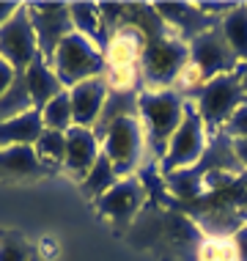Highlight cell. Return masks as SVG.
Masks as SVG:
<instances>
[{
    "mask_svg": "<svg viewBox=\"0 0 247 261\" xmlns=\"http://www.w3.org/2000/svg\"><path fill=\"white\" fill-rule=\"evenodd\" d=\"M187 99L179 94L176 88H165V91H140L138 94V118L146 129V140L148 149L154 154H165V146L171 135L179 129L181 118L187 113Z\"/></svg>",
    "mask_w": 247,
    "mask_h": 261,
    "instance_id": "6da1fadb",
    "label": "cell"
},
{
    "mask_svg": "<svg viewBox=\"0 0 247 261\" xmlns=\"http://www.w3.org/2000/svg\"><path fill=\"white\" fill-rule=\"evenodd\" d=\"M189 63V47L173 33H162L157 39L146 41V50L140 55L138 72L146 83V91H165L173 88L181 69Z\"/></svg>",
    "mask_w": 247,
    "mask_h": 261,
    "instance_id": "7a4b0ae2",
    "label": "cell"
},
{
    "mask_svg": "<svg viewBox=\"0 0 247 261\" xmlns=\"http://www.w3.org/2000/svg\"><path fill=\"white\" fill-rule=\"evenodd\" d=\"M99 140H102V154L110 160L118 179L135 176V171L143 165L148 140L138 116H124L118 121H113L110 126H104L99 132Z\"/></svg>",
    "mask_w": 247,
    "mask_h": 261,
    "instance_id": "3957f363",
    "label": "cell"
},
{
    "mask_svg": "<svg viewBox=\"0 0 247 261\" xmlns=\"http://www.w3.org/2000/svg\"><path fill=\"white\" fill-rule=\"evenodd\" d=\"M49 63H52L55 74H58V80L63 83L66 91L72 86H77V83H83V80L102 77L104 69H107L104 53L74 31L58 44V50L49 58Z\"/></svg>",
    "mask_w": 247,
    "mask_h": 261,
    "instance_id": "277c9868",
    "label": "cell"
},
{
    "mask_svg": "<svg viewBox=\"0 0 247 261\" xmlns=\"http://www.w3.org/2000/svg\"><path fill=\"white\" fill-rule=\"evenodd\" d=\"M247 102L244 86H242V74L231 72V74H220L211 77V80L203 86V91L195 96V102H189L198 110V116L203 118L206 129H223L228 124V118Z\"/></svg>",
    "mask_w": 247,
    "mask_h": 261,
    "instance_id": "5b68a950",
    "label": "cell"
},
{
    "mask_svg": "<svg viewBox=\"0 0 247 261\" xmlns=\"http://www.w3.org/2000/svg\"><path fill=\"white\" fill-rule=\"evenodd\" d=\"M209 151V129L203 118L198 116L193 105H187V113L181 118L179 129L171 135L162 154V171H184V168H198Z\"/></svg>",
    "mask_w": 247,
    "mask_h": 261,
    "instance_id": "8992f818",
    "label": "cell"
},
{
    "mask_svg": "<svg viewBox=\"0 0 247 261\" xmlns=\"http://www.w3.org/2000/svg\"><path fill=\"white\" fill-rule=\"evenodd\" d=\"M36 55H39L36 31H33V25H31V17H28L25 6H19V9L14 11V17L0 25V58L6 63H11V66L22 74L33 63Z\"/></svg>",
    "mask_w": 247,
    "mask_h": 261,
    "instance_id": "52a82bcc",
    "label": "cell"
},
{
    "mask_svg": "<svg viewBox=\"0 0 247 261\" xmlns=\"http://www.w3.org/2000/svg\"><path fill=\"white\" fill-rule=\"evenodd\" d=\"M189 47V61L209 77H220V74H231L239 69V58L234 55V50L228 47V41L220 33V28L211 25L209 31L198 33L195 39L187 41Z\"/></svg>",
    "mask_w": 247,
    "mask_h": 261,
    "instance_id": "ba28073f",
    "label": "cell"
},
{
    "mask_svg": "<svg viewBox=\"0 0 247 261\" xmlns=\"http://www.w3.org/2000/svg\"><path fill=\"white\" fill-rule=\"evenodd\" d=\"M25 11L31 17L33 31H36L39 53L49 61L58 50V44L74 31L72 17H69V3H28Z\"/></svg>",
    "mask_w": 247,
    "mask_h": 261,
    "instance_id": "9c48e42d",
    "label": "cell"
},
{
    "mask_svg": "<svg viewBox=\"0 0 247 261\" xmlns=\"http://www.w3.org/2000/svg\"><path fill=\"white\" fill-rule=\"evenodd\" d=\"M143 198H146L143 185H140L135 176H129V179H118L116 185L94 203H96V212L104 220H110L113 225H126V223H132V217L140 212Z\"/></svg>",
    "mask_w": 247,
    "mask_h": 261,
    "instance_id": "30bf717a",
    "label": "cell"
},
{
    "mask_svg": "<svg viewBox=\"0 0 247 261\" xmlns=\"http://www.w3.org/2000/svg\"><path fill=\"white\" fill-rule=\"evenodd\" d=\"M107 96H110V88L104 83V77H91V80H83L69 88L74 126L96 129L99 118L104 113V105H107Z\"/></svg>",
    "mask_w": 247,
    "mask_h": 261,
    "instance_id": "8fae6325",
    "label": "cell"
},
{
    "mask_svg": "<svg viewBox=\"0 0 247 261\" xmlns=\"http://www.w3.org/2000/svg\"><path fill=\"white\" fill-rule=\"evenodd\" d=\"M99 157H102V140L94 129L72 126L66 132V160H63V173L66 176L83 181Z\"/></svg>",
    "mask_w": 247,
    "mask_h": 261,
    "instance_id": "7c38bea8",
    "label": "cell"
},
{
    "mask_svg": "<svg viewBox=\"0 0 247 261\" xmlns=\"http://www.w3.org/2000/svg\"><path fill=\"white\" fill-rule=\"evenodd\" d=\"M22 80H25V88H28V94H31V102H33V108H36V110H41L49 99H52V96H58L61 91H66V88H63V83L58 80V74H55L52 63H49L41 53L33 58V63L22 72Z\"/></svg>",
    "mask_w": 247,
    "mask_h": 261,
    "instance_id": "4fadbf2b",
    "label": "cell"
},
{
    "mask_svg": "<svg viewBox=\"0 0 247 261\" xmlns=\"http://www.w3.org/2000/svg\"><path fill=\"white\" fill-rule=\"evenodd\" d=\"M146 36L138 31V28H118L116 33L110 36L107 47H104V61L107 66H138L140 55L146 50Z\"/></svg>",
    "mask_w": 247,
    "mask_h": 261,
    "instance_id": "5bb4252c",
    "label": "cell"
},
{
    "mask_svg": "<svg viewBox=\"0 0 247 261\" xmlns=\"http://www.w3.org/2000/svg\"><path fill=\"white\" fill-rule=\"evenodd\" d=\"M69 17H72L74 33L86 36L91 44H96L99 50L104 53V47H107V41H110V31H107V25H104V19H102L99 3H86V0L69 3Z\"/></svg>",
    "mask_w": 247,
    "mask_h": 261,
    "instance_id": "9a60e30c",
    "label": "cell"
},
{
    "mask_svg": "<svg viewBox=\"0 0 247 261\" xmlns=\"http://www.w3.org/2000/svg\"><path fill=\"white\" fill-rule=\"evenodd\" d=\"M41 132H44L41 113L33 108V110L22 113V116L11 118V121L0 124V149H11V146H33Z\"/></svg>",
    "mask_w": 247,
    "mask_h": 261,
    "instance_id": "2e32d148",
    "label": "cell"
},
{
    "mask_svg": "<svg viewBox=\"0 0 247 261\" xmlns=\"http://www.w3.org/2000/svg\"><path fill=\"white\" fill-rule=\"evenodd\" d=\"M217 28H220V33L228 41V47L239 58V63L247 61V6H234L217 22Z\"/></svg>",
    "mask_w": 247,
    "mask_h": 261,
    "instance_id": "e0dca14e",
    "label": "cell"
},
{
    "mask_svg": "<svg viewBox=\"0 0 247 261\" xmlns=\"http://www.w3.org/2000/svg\"><path fill=\"white\" fill-rule=\"evenodd\" d=\"M33 151L39 157L41 171H63V160H66V132L44 129L39 140L33 143Z\"/></svg>",
    "mask_w": 247,
    "mask_h": 261,
    "instance_id": "ac0fdd59",
    "label": "cell"
},
{
    "mask_svg": "<svg viewBox=\"0 0 247 261\" xmlns=\"http://www.w3.org/2000/svg\"><path fill=\"white\" fill-rule=\"evenodd\" d=\"M0 168L11 176H36L41 173L39 157L33 146H11V149H0Z\"/></svg>",
    "mask_w": 247,
    "mask_h": 261,
    "instance_id": "d6986e66",
    "label": "cell"
},
{
    "mask_svg": "<svg viewBox=\"0 0 247 261\" xmlns=\"http://www.w3.org/2000/svg\"><path fill=\"white\" fill-rule=\"evenodd\" d=\"M116 181H118V176H116V171H113L110 160L102 154V157L94 162V168L88 171V176L80 181V190H83V195H86L88 201H99Z\"/></svg>",
    "mask_w": 247,
    "mask_h": 261,
    "instance_id": "ffe728a7",
    "label": "cell"
},
{
    "mask_svg": "<svg viewBox=\"0 0 247 261\" xmlns=\"http://www.w3.org/2000/svg\"><path fill=\"white\" fill-rule=\"evenodd\" d=\"M39 113H41V124H44V129L69 132V129L74 126V118H72V99H69V91H61L58 96H52V99H49Z\"/></svg>",
    "mask_w": 247,
    "mask_h": 261,
    "instance_id": "44dd1931",
    "label": "cell"
},
{
    "mask_svg": "<svg viewBox=\"0 0 247 261\" xmlns=\"http://www.w3.org/2000/svg\"><path fill=\"white\" fill-rule=\"evenodd\" d=\"M165 185L168 190L176 195V198H198V195L206 190L203 185V173L198 171V168H184V171H168L165 173Z\"/></svg>",
    "mask_w": 247,
    "mask_h": 261,
    "instance_id": "7402d4cb",
    "label": "cell"
},
{
    "mask_svg": "<svg viewBox=\"0 0 247 261\" xmlns=\"http://www.w3.org/2000/svg\"><path fill=\"white\" fill-rule=\"evenodd\" d=\"M28 110H33V102H31V94H28V88H25L22 74H19V80L11 86L9 94L0 96V124L11 121V118L22 116Z\"/></svg>",
    "mask_w": 247,
    "mask_h": 261,
    "instance_id": "603a6c76",
    "label": "cell"
},
{
    "mask_svg": "<svg viewBox=\"0 0 247 261\" xmlns=\"http://www.w3.org/2000/svg\"><path fill=\"white\" fill-rule=\"evenodd\" d=\"M239 225H244L242 215L231 209H214L203 217V228H206V237H234V231Z\"/></svg>",
    "mask_w": 247,
    "mask_h": 261,
    "instance_id": "cb8c5ba5",
    "label": "cell"
},
{
    "mask_svg": "<svg viewBox=\"0 0 247 261\" xmlns=\"http://www.w3.org/2000/svg\"><path fill=\"white\" fill-rule=\"evenodd\" d=\"M198 261H236L231 237H203L198 245Z\"/></svg>",
    "mask_w": 247,
    "mask_h": 261,
    "instance_id": "d4e9b609",
    "label": "cell"
},
{
    "mask_svg": "<svg viewBox=\"0 0 247 261\" xmlns=\"http://www.w3.org/2000/svg\"><path fill=\"white\" fill-rule=\"evenodd\" d=\"M102 77L110 91H116V94H132L140 80V72H138V66H107Z\"/></svg>",
    "mask_w": 247,
    "mask_h": 261,
    "instance_id": "484cf974",
    "label": "cell"
},
{
    "mask_svg": "<svg viewBox=\"0 0 247 261\" xmlns=\"http://www.w3.org/2000/svg\"><path fill=\"white\" fill-rule=\"evenodd\" d=\"M0 261H36L28 239L19 234H0Z\"/></svg>",
    "mask_w": 247,
    "mask_h": 261,
    "instance_id": "4316f807",
    "label": "cell"
},
{
    "mask_svg": "<svg viewBox=\"0 0 247 261\" xmlns=\"http://www.w3.org/2000/svg\"><path fill=\"white\" fill-rule=\"evenodd\" d=\"M225 129H228V135L234 138V140H236V138H247V102L228 118Z\"/></svg>",
    "mask_w": 247,
    "mask_h": 261,
    "instance_id": "83f0119b",
    "label": "cell"
},
{
    "mask_svg": "<svg viewBox=\"0 0 247 261\" xmlns=\"http://www.w3.org/2000/svg\"><path fill=\"white\" fill-rule=\"evenodd\" d=\"M17 80H19V72L11 66V63H6L3 58H0V96L9 94L11 86H14Z\"/></svg>",
    "mask_w": 247,
    "mask_h": 261,
    "instance_id": "f1b7e54d",
    "label": "cell"
},
{
    "mask_svg": "<svg viewBox=\"0 0 247 261\" xmlns=\"http://www.w3.org/2000/svg\"><path fill=\"white\" fill-rule=\"evenodd\" d=\"M231 242H234V250H236V261H247V223L234 231Z\"/></svg>",
    "mask_w": 247,
    "mask_h": 261,
    "instance_id": "f546056e",
    "label": "cell"
},
{
    "mask_svg": "<svg viewBox=\"0 0 247 261\" xmlns=\"http://www.w3.org/2000/svg\"><path fill=\"white\" fill-rule=\"evenodd\" d=\"M231 149H234V160L244 168V165H247V138H236Z\"/></svg>",
    "mask_w": 247,
    "mask_h": 261,
    "instance_id": "4dcf8cb0",
    "label": "cell"
},
{
    "mask_svg": "<svg viewBox=\"0 0 247 261\" xmlns=\"http://www.w3.org/2000/svg\"><path fill=\"white\" fill-rule=\"evenodd\" d=\"M19 6L17 3H0V25L6 22V19H11L14 17V11H17Z\"/></svg>",
    "mask_w": 247,
    "mask_h": 261,
    "instance_id": "1f68e13d",
    "label": "cell"
},
{
    "mask_svg": "<svg viewBox=\"0 0 247 261\" xmlns=\"http://www.w3.org/2000/svg\"><path fill=\"white\" fill-rule=\"evenodd\" d=\"M239 209H242V215H247V193H244V198H242V203H239Z\"/></svg>",
    "mask_w": 247,
    "mask_h": 261,
    "instance_id": "d6a6232c",
    "label": "cell"
}]
</instances>
